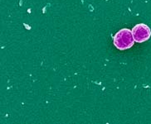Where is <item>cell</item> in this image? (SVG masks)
<instances>
[{
    "label": "cell",
    "mask_w": 151,
    "mask_h": 124,
    "mask_svg": "<svg viewBox=\"0 0 151 124\" xmlns=\"http://www.w3.org/2000/svg\"><path fill=\"white\" fill-rule=\"evenodd\" d=\"M134 43L132 31L124 28L116 32L114 36V45L120 51H125L133 46Z\"/></svg>",
    "instance_id": "cell-1"
},
{
    "label": "cell",
    "mask_w": 151,
    "mask_h": 124,
    "mask_svg": "<svg viewBox=\"0 0 151 124\" xmlns=\"http://www.w3.org/2000/svg\"><path fill=\"white\" fill-rule=\"evenodd\" d=\"M132 34L134 41L142 43L150 39L151 36V30L146 24L140 23L134 27L132 29Z\"/></svg>",
    "instance_id": "cell-2"
}]
</instances>
